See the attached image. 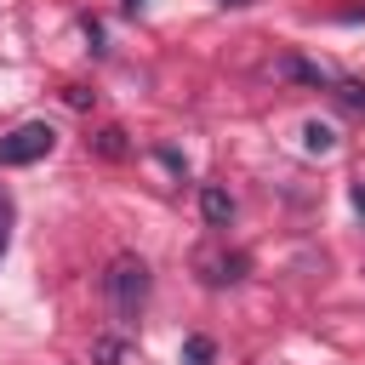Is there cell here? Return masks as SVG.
Returning a JSON list of instances; mask_svg holds the SVG:
<instances>
[{"mask_svg": "<svg viewBox=\"0 0 365 365\" xmlns=\"http://www.w3.org/2000/svg\"><path fill=\"white\" fill-rule=\"evenodd\" d=\"M103 291H108L120 325H131V319L143 314V302H148V262H143V257H114L108 274H103Z\"/></svg>", "mask_w": 365, "mask_h": 365, "instance_id": "1", "label": "cell"}, {"mask_svg": "<svg viewBox=\"0 0 365 365\" xmlns=\"http://www.w3.org/2000/svg\"><path fill=\"white\" fill-rule=\"evenodd\" d=\"M51 148H57V125H46V120H23L17 131L0 137V165H34V160H46Z\"/></svg>", "mask_w": 365, "mask_h": 365, "instance_id": "2", "label": "cell"}, {"mask_svg": "<svg viewBox=\"0 0 365 365\" xmlns=\"http://www.w3.org/2000/svg\"><path fill=\"white\" fill-rule=\"evenodd\" d=\"M279 68H285V80H302V86H314V91H331V86H336V74H331L325 63H308V57H285Z\"/></svg>", "mask_w": 365, "mask_h": 365, "instance_id": "3", "label": "cell"}, {"mask_svg": "<svg viewBox=\"0 0 365 365\" xmlns=\"http://www.w3.org/2000/svg\"><path fill=\"white\" fill-rule=\"evenodd\" d=\"M200 211H205V222H211V228H222V222L234 217V200H228L222 188H205V194H200Z\"/></svg>", "mask_w": 365, "mask_h": 365, "instance_id": "4", "label": "cell"}, {"mask_svg": "<svg viewBox=\"0 0 365 365\" xmlns=\"http://www.w3.org/2000/svg\"><path fill=\"white\" fill-rule=\"evenodd\" d=\"M302 148H308V154H331V148H336V131L319 125V120H308V125H302Z\"/></svg>", "mask_w": 365, "mask_h": 365, "instance_id": "5", "label": "cell"}, {"mask_svg": "<svg viewBox=\"0 0 365 365\" xmlns=\"http://www.w3.org/2000/svg\"><path fill=\"white\" fill-rule=\"evenodd\" d=\"M211 359H217V342L211 336H188L182 342V365H211Z\"/></svg>", "mask_w": 365, "mask_h": 365, "instance_id": "6", "label": "cell"}, {"mask_svg": "<svg viewBox=\"0 0 365 365\" xmlns=\"http://www.w3.org/2000/svg\"><path fill=\"white\" fill-rule=\"evenodd\" d=\"M120 354H125L120 336H97V342H91V359H97V365H120Z\"/></svg>", "mask_w": 365, "mask_h": 365, "instance_id": "7", "label": "cell"}, {"mask_svg": "<svg viewBox=\"0 0 365 365\" xmlns=\"http://www.w3.org/2000/svg\"><path fill=\"white\" fill-rule=\"evenodd\" d=\"M331 91H336L348 108H365V80H342V74H336V86H331Z\"/></svg>", "mask_w": 365, "mask_h": 365, "instance_id": "8", "label": "cell"}, {"mask_svg": "<svg viewBox=\"0 0 365 365\" xmlns=\"http://www.w3.org/2000/svg\"><path fill=\"white\" fill-rule=\"evenodd\" d=\"M6 245H11V194L0 188V257H6Z\"/></svg>", "mask_w": 365, "mask_h": 365, "instance_id": "9", "label": "cell"}, {"mask_svg": "<svg viewBox=\"0 0 365 365\" xmlns=\"http://www.w3.org/2000/svg\"><path fill=\"white\" fill-rule=\"evenodd\" d=\"M120 137H125V131H103V143H97V148L114 160V154H125V143H120Z\"/></svg>", "mask_w": 365, "mask_h": 365, "instance_id": "10", "label": "cell"}, {"mask_svg": "<svg viewBox=\"0 0 365 365\" xmlns=\"http://www.w3.org/2000/svg\"><path fill=\"white\" fill-rule=\"evenodd\" d=\"M354 205H359V211H365V188H354Z\"/></svg>", "mask_w": 365, "mask_h": 365, "instance_id": "11", "label": "cell"}, {"mask_svg": "<svg viewBox=\"0 0 365 365\" xmlns=\"http://www.w3.org/2000/svg\"><path fill=\"white\" fill-rule=\"evenodd\" d=\"M137 6H143V0H125V11H137Z\"/></svg>", "mask_w": 365, "mask_h": 365, "instance_id": "12", "label": "cell"}, {"mask_svg": "<svg viewBox=\"0 0 365 365\" xmlns=\"http://www.w3.org/2000/svg\"><path fill=\"white\" fill-rule=\"evenodd\" d=\"M228 6H251V0H228Z\"/></svg>", "mask_w": 365, "mask_h": 365, "instance_id": "13", "label": "cell"}]
</instances>
